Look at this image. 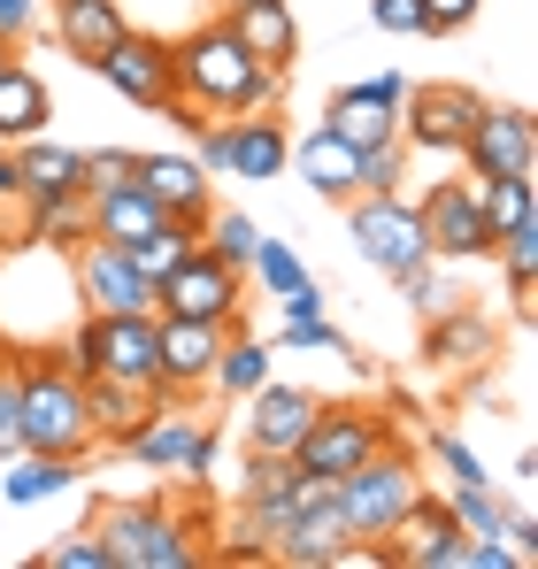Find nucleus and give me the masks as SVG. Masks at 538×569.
<instances>
[{
	"label": "nucleus",
	"mask_w": 538,
	"mask_h": 569,
	"mask_svg": "<svg viewBox=\"0 0 538 569\" xmlns=\"http://www.w3.org/2000/svg\"><path fill=\"white\" fill-rule=\"evenodd\" d=\"M8 455H23V439H16V362L0 355V462Z\"/></svg>",
	"instance_id": "obj_43"
},
{
	"label": "nucleus",
	"mask_w": 538,
	"mask_h": 569,
	"mask_svg": "<svg viewBox=\"0 0 538 569\" xmlns=\"http://www.w3.org/2000/svg\"><path fill=\"white\" fill-rule=\"evenodd\" d=\"M408 178V147L385 139V147H361V192H400Z\"/></svg>",
	"instance_id": "obj_36"
},
{
	"label": "nucleus",
	"mask_w": 538,
	"mask_h": 569,
	"mask_svg": "<svg viewBox=\"0 0 538 569\" xmlns=\"http://www.w3.org/2000/svg\"><path fill=\"white\" fill-rule=\"evenodd\" d=\"M477 108H485L477 86H447V78L439 86H408V100H400V147L408 154H461Z\"/></svg>",
	"instance_id": "obj_11"
},
{
	"label": "nucleus",
	"mask_w": 538,
	"mask_h": 569,
	"mask_svg": "<svg viewBox=\"0 0 538 569\" xmlns=\"http://www.w3.org/2000/svg\"><path fill=\"white\" fill-rule=\"evenodd\" d=\"M369 23L392 39H424V0H369Z\"/></svg>",
	"instance_id": "obj_41"
},
{
	"label": "nucleus",
	"mask_w": 538,
	"mask_h": 569,
	"mask_svg": "<svg viewBox=\"0 0 538 569\" xmlns=\"http://www.w3.org/2000/svg\"><path fill=\"white\" fill-rule=\"evenodd\" d=\"M292 162V131L277 108H255V116H223V178H285Z\"/></svg>",
	"instance_id": "obj_18"
},
{
	"label": "nucleus",
	"mask_w": 538,
	"mask_h": 569,
	"mask_svg": "<svg viewBox=\"0 0 538 569\" xmlns=\"http://www.w3.org/2000/svg\"><path fill=\"white\" fill-rule=\"evenodd\" d=\"M231 331L192 323V316H155V400H192L208 392V370L223 355Z\"/></svg>",
	"instance_id": "obj_12"
},
{
	"label": "nucleus",
	"mask_w": 538,
	"mask_h": 569,
	"mask_svg": "<svg viewBox=\"0 0 538 569\" xmlns=\"http://www.w3.org/2000/svg\"><path fill=\"white\" fill-rule=\"evenodd\" d=\"M223 23L239 31V47H247L262 70H285V78H292V62H300V16H292V0H247V8H231Z\"/></svg>",
	"instance_id": "obj_19"
},
{
	"label": "nucleus",
	"mask_w": 538,
	"mask_h": 569,
	"mask_svg": "<svg viewBox=\"0 0 538 569\" xmlns=\"http://www.w3.org/2000/svg\"><path fill=\"white\" fill-rule=\"evenodd\" d=\"M92 531L108 547V569H192L200 562V539H192L185 516H170V500H123Z\"/></svg>",
	"instance_id": "obj_4"
},
{
	"label": "nucleus",
	"mask_w": 538,
	"mask_h": 569,
	"mask_svg": "<svg viewBox=\"0 0 538 569\" xmlns=\"http://www.w3.org/2000/svg\"><path fill=\"white\" fill-rule=\"evenodd\" d=\"M392 284H400V300H408L416 316H439V308H454V300H447V278H439L431 262H416V270H400Z\"/></svg>",
	"instance_id": "obj_39"
},
{
	"label": "nucleus",
	"mask_w": 538,
	"mask_h": 569,
	"mask_svg": "<svg viewBox=\"0 0 538 569\" xmlns=\"http://www.w3.org/2000/svg\"><path fill=\"white\" fill-rule=\"evenodd\" d=\"M39 31V0H0V39H31Z\"/></svg>",
	"instance_id": "obj_45"
},
{
	"label": "nucleus",
	"mask_w": 538,
	"mask_h": 569,
	"mask_svg": "<svg viewBox=\"0 0 538 569\" xmlns=\"http://www.w3.org/2000/svg\"><path fill=\"white\" fill-rule=\"evenodd\" d=\"M255 239H262V223H255V216H239V208H208V223H200V247H208L216 262H231L239 278H247Z\"/></svg>",
	"instance_id": "obj_34"
},
{
	"label": "nucleus",
	"mask_w": 538,
	"mask_h": 569,
	"mask_svg": "<svg viewBox=\"0 0 538 569\" xmlns=\"http://www.w3.org/2000/svg\"><path fill=\"white\" fill-rule=\"evenodd\" d=\"M0 500L8 508H31V500H54V492H70L78 477H86V462H70V455H8L0 462Z\"/></svg>",
	"instance_id": "obj_27"
},
{
	"label": "nucleus",
	"mask_w": 538,
	"mask_h": 569,
	"mask_svg": "<svg viewBox=\"0 0 538 569\" xmlns=\"http://www.w3.org/2000/svg\"><path fill=\"white\" fill-rule=\"evenodd\" d=\"M92 200V239H116V247H139L155 223H162V208L147 200L139 186H116V192H86Z\"/></svg>",
	"instance_id": "obj_28"
},
{
	"label": "nucleus",
	"mask_w": 538,
	"mask_h": 569,
	"mask_svg": "<svg viewBox=\"0 0 538 569\" xmlns=\"http://www.w3.org/2000/svg\"><path fill=\"white\" fill-rule=\"evenodd\" d=\"M262 378H269V339L231 331V339H223V355H216V370H208V392H216V400H247Z\"/></svg>",
	"instance_id": "obj_30"
},
{
	"label": "nucleus",
	"mask_w": 538,
	"mask_h": 569,
	"mask_svg": "<svg viewBox=\"0 0 538 569\" xmlns=\"http://www.w3.org/2000/svg\"><path fill=\"white\" fill-rule=\"evenodd\" d=\"M162 400L155 392H139V385H116V378H86V416H92V439L100 447H116L123 455V439L155 416Z\"/></svg>",
	"instance_id": "obj_25"
},
{
	"label": "nucleus",
	"mask_w": 538,
	"mask_h": 569,
	"mask_svg": "<svg viewBox=\"0 0 538 569\" xmlns=\"http://www.w3.org/2000/svg\"><path fill=\"white\" fill-rule=\"evenodd\" d=\"M424 239H431V262H485L492 254V231L477 216V186L469 178H439L424 192Z\"/></svg>",
	"instance_id": "obj_14"
},
{
	"label": "nucleus",
	"mask_w": 538,
	"mask_h": 569,
	"mask_svg": "<svg viewBox=\"0 0 538 569\" xmlns=\"http://www.w3.org/2000/svg\"><path fill=\"white\" fill-rule=\"evenodd\" d=\"M269 355H347V331L316 308V316H285L277 323V339H269Z\"/></svg>",
	"instance_id": "obj_35"
},
{
	"label": "nucleus",
	"mask_w": 538,
	"mask_h": 569,
	"mask_svg": "<svg viewBox=\"0 0 538 569\" xmlns=\"http://www.w3.org/2000/svg\"><path fill=\"white\" fill-rule=\"evenodd\" d=\"M170 47H178V100L200 108V116H255V108H277L285 100V70H262L223 16L192 23Z\"/></svg>",
	"instance_id": "obj_1"
},
{
	"label": "nucleus",
	"mask_w": 538,
	"mask_h": 569,
	"mask_svg": "<svg viewBox=\"0 0 538 569\" xmlns=\"http://www.w3.org/2000/svg\"><path fill=\"white\" fill-rule=\"evenodd\" d=\"M0 200H23V186H16V147H0Z\"/></svg>",
	"instance_id": "obj_47"
},
{
	"label": "nucleus",
	"mask_w": 538,
	"mask_h": 569,
	"mask_svg": "<svg viewBox=\"0 0 538 569\" xmlns=\"http://www.w3.org/2000/svg\"><path fill=\"white\" fill-rule=\"evenodd\" d=\"M477 16H485V0H424V39L461 31V23H477Z\"/></svg>",
	"instance_id": "obj_42"
},
{
	"label": "nucleus",
	"mask_w": 538,
	"mask_h": 569,
	"mask_svg": "<svg viewBox=\"0 0 538 569\" xmlns=\"http://www.w3.org/2000/svg\"><path fill=\"white\" fill-rule=\"evenodd\" d=\"M347 231H355V254L369 270H385V278L431 262V239H424V216H416L408 192H355L347 200Z\"/></svg>",
	"instance_id": "obj_5"
},
{
	"label": "nucleus",
	"mask_w": 538,
	"mask_h": 569,
	"mask_svg": "<svg viewBox=\"0 0 538 569\" xmlns=\"http://www.w3.org/2000/svg\"><path fill=\"white\" fill-rule=\"evenodd\" d=\"M123 455L147 462V470H162V477H208L216 470V423L185 416V400H162V408L123 439Z\"/></svg>",
	"instance_id": "obj_10"
},
{
	"label": "nucleus",
	"mask_w": 538,
	"mask_h": 569,
	"mask_svg": "<svg viewBox=\"0 0 538 569\" xmlns=\"http://www.w3.org/2000/svg\"><path fill=\"white\" fill-rule=\"evenodd\" d=\"M347 547H355V531H347L339 500L323 492V500H308V508L269 539V562H285V569H339V562H347Z\"/></svg>",
	"instance_id": "obj_17"
},
{
	"label": "nucleus",
	"mask_w": 538,
	"mask_h": 569,
	"mask_svg": "<svg viewBox=\"0 0 538 569\" xmlns=\"http://www.w3.org/2000/svg\"><path fill=\"white\" fill-rule=\"evenodd\" d=\"M285 170H300V186H308V192H323L331 208H347V200L361 192V147L331 139V131H308V139L292 147Z\"/></svg>",
	"instance_id": "obj_21"
},
{
	"label": "nucleus",
	"mask_w": 538,
	"mask_h": 569,
	"mask_svg": "<svg viewBox=\"0 0 538 569\" xmlns=\"http://www.w3.org/2000/svg\"><path fill=\"white\" fill-rule=\"evenodd\" d=\"M431 331H424V355H431V370H485L492 355H500V331L477 316V308H439V316H424Z\"/></svg>",
	"instance_id": "obj_20"
},
{
	"label": "nucleus",
	"mask_w": 538,
	"mask_h": 569,
	"mask_svg": "<svg viewBox=\"0 0 538 569\" xmlns=\"http://www.w3.org/2000/svg\"><path fill=\"white\" fill-rule=\"evenodd\" d=\"M39 569H108V547H100V531H70L39 555Z\"/></svg>",
	"instance_id": "obj_38"
},
{
	"label": "nucleus",
	"mask_w": 538,
	"mask_h": 569,
	"mask_svg": "<svg viewBox=\"0 0 538 569\" xmlns=\"http://www.w3.org/2000/svg\"><path fill=\"white\" fill-rule=\"evenodd\" d=\"M100 86H116L123 108H139V116H170L178 108V47L170 39H147V31H123L116 47H100L86 62Z\"/></svg>",
	"instance_id": "obj_6"
},
{
	"label": "nucleus",
	"mask_w": 538,
	"mask_h": 569,
	"mask_svg": "<svg viewBox=\"0 0 538 569\" xmlns=\"http://www.w3.org/2000/svg\"><path fill=\"white\" fill-rule=\"evenodd\" d=\"M316 392L308 385H277L262 378L247 392V455H292L300 439H308V423H316Z\"/></svg>",
	"instance_id": "obj_16"
},
{
	"label": "nucleus",
	"mask_w": 538,
	"mask_h": 569,
	"mask_svg": "<svg viewBox=\"0 0 538 569\" xmlns=\"http://www.w3.org/2000/svg\"><path fill=\"white\" fill-rule=\"evenodd\" d=\"M400 431H392V416H377V408H316V423H308V439L292 447V462L308 477H347L355 462H369V455H385Z\"/></svg>",
	"instance_id": "obj_8"
},
{
	"label": "nucleus",
	"mask_w": 538,
	"mask_h": 569,
	"mask_svg": "<svg viewBox=\"0 0 538 569\" xmlns=\"http://www.w3.org/2000/svg\"><path fill=\"white\" fill-rule=\"evenodd\" d=\"M447 508H454V523H461L469 539H500V547H508V500L492 492V477H477V485H454Z\"/></svg>",
	"instance_id": "obj_33"
},
{
	"label": "nucleus",
	"mask_w": 538,
	"mask_h": 569,
	"mask_svg": "<svg viewBox=\"0 0 538 569\" xmlns=\"http://www.w3.org/2000/svg\"><path fill=\"white\" fill-rule=\"evenodd\" d=\"M469 178H538V116L516 100H485L461 139Z\"/></svg>",
	"instance_id": "obj_9"
},
{
	"label": "nucleus",
	"mask_w": 538,
	"mask_h": 569,
	"mask_svg": "<svg viewBox=\"0 0 538 569\" xmlns=\"http://www.w3.org/2000/svg\"><path fill=\"white\" fill-rule=\"evenodd\" d=\"M424 455H431V462H439L454 485H477V477H485L477 447H469V439H454V431H431V439H424Z\"/></svg>",
	"instance_id": "obj_37"
},
{
	"label": "nucleus",
	"mask_w": 538,
	"mask_h": 569,
	"mask_svg": "<svg viewBox=\"0 0 538 569\" xmlns=\"http://www.w3.org/2000/svg\"><path fill=\"white\" fill-rule=\"evenodd\" d=\"M78 292H86V316H155V278L116 239L78 247Z\"/></svg>",
	"instance_id": "obj_13"
},
{
	"label": "nucleus",
	"mask_w": 538,
	"mask_h": 569,
	"mask_svg": "<svg viewBox=\"0 0 538 569\" xmlns=\"http://www.w3.org/2000/svg\"><path fill=\"white\" fill-rule=\"evenodd\" d=\"M492 262L508 270V308L531 316V292H538V223H516L492 239Z\"/></svg>",
	"instance_id": "obj_32"
},
{
	"label": "nucleus",
	"mask_w": 538,
	"mask_h": 569,
	"mask_svg": "<svg viewBox=\"0 0 538 569\" xmlns=\"http://www.w3.org/2000/svg\"><path fill=\"white\" fill-rule=\"evenodd\" d=\"M16 439H23V455H70V462H86L100 447L86 416V378H70L62 355L16 362Z\"/></svg>",
	"instance_id": "obj_2"
},
{
	"label": "nucleus",
	"mask_w": 538,
	"mask_h": 569,
	"mask_svg": "<svg viewBox=\"0 0 538 569\" xmlns=\"http://www.w3.org/2000/svg\"><path fill=\"white\" fill-rule=\"evenodd\" d=\"M508 555H516V569L538 562V523H531V508H508Z\"/></svg>",
	"instance_id": "obj_44"
},
{
	"label": "nucleus",
	"mask_w": 538,
	"mask_h": 569,
	"mask_svg": "<svg viewBox=\"0 0 538 569\" xmlns=\"http://www.w3.org/2000/svg\"><path fill=\"white\" fill-rule=\"evenodd\" d=\"M477 186V216L485 231H516V223H538V178H469Z\"/></svg>",
	"instance_id": "obj_31"
},
{
	"label": "nucleus",
	"mask_w": 538,
	"mask_h": 569,
	"mask_svg": "<svg viewBox=\"0 0 538 569\" xmlns=\"http://www.w3.org/2000/svg\"><path fill=\"white\" fill-rule=\"evenodd\" d=\"M23 231L39 239V247H86L92 239V200L86 192H54V200H23Z\"/></svg>",
	"instance_id": "obj_29"
},
{
	"label": "nucleus",
	"mask_w": 538,
	"mask_h": 569,
	"mask_svg": "<svg viewBox=\"0 0 538 569\" xmlns=\"http://www.w3.org/2000/svg\"><path fill=\"white\" fill-rule=\"evenodd\" d=\"M131 147H92L86 154V192H116V186H131Z\"/></svg>",
	"instance_id": "obj_40"
},
{
	"label": "nucleus",
	"mask_w": 538,
	"mask_h": 569,
	"mask_svg": "<svg viewBox=\"0 0 538 569\" xmlns=\"http://www.w3.org/2000/svg\"><path fill=\"white\" fill-rule=\"evenodd\" d=\"M231 8H247V0H216V16H231Z\"/></svg>",
	"instance_id": "obj_49"
},
{
	"label": "nucleus",
	"mask_w": 538,
	"mask_h": 569,
	"mask_svg": "<svg viewBox=\"0 0 538 569\" xmlns=\"http://www.w3.org/2000/svg\"><path fill=\"white\" fill-rule=\"evenodd\" d=\"M416 492H424V477H416L408 439H392L385 455H369V462H355L347 477H331V500H339V516H347L355 547H385V539H392V523H400V508H408Z\"/></svg>",
	"instance_id": "obj_3"
},
{
	"label": "nucleus",
	"mask_w": 538,
	"mask_h": 569,
	"mask_svg": "<svg viewBox=\"0 0 538 569\" xmlns=\"http://www.w3.org/2000/svg\"><path fill=\"white\" fill-rule=\"evenodd\" d=\"M155 316H192L216 331H247V278L231 262H216L208 247H192L170 278L155 284Z\"/></svg>",
	"instance_id": "obj_7"
},
{
	"label": "nucleus",
	"mask_w": 538,
	"mask_h": 569,
	"mask_svg": "<svg viewBox=\"0 0 538 569\" xmlns=\"http://www.w3.org/2000/svg\"><path fill=\"white\" fill-rule=\"evenodd\" d=\"M408 86H416V78H408V70H377V78H361V93L392 100V108H400V100H408Z\"/></svg>",
	"instance_id": "obj_46"
},
{
	"label": "nucleus",
	"mask_w": 538,
	"mask_h": 569,
	"mask_svg": "<svg viewBox=\"0 0 538 569\" xmlns=\"http://www.w3.org/2000/svg\"><path fill=\"white\" fill-rule=\"evenodd\" d=\"M323 131L347 139V147H385V139H400V108L361 93V86H339V93L323 100Z\"/></svg>",
	"instance_id": "obj_24"
},
{
	"label": "nucleus",
	"mask_w": 538,
	"mask_h": 569,
	"mask_svg": "<svg viewBox=\"0 0 538 569\" xmlns=\"http://www.w3.org/2000/svg\"><path fill=\"white\" fill-rule=\"evenodd\" d=\"M131 186L147 192L162 216H185V223H208V208H216L208 170H200L192 147H155V154H139V162H131Z\"/></svg>",
	"instance_id": "obj_15"
},
{
	"label": "nucleus",
	"mask_w": 538,
	"mask_h": 569,
	"mask_svg": "<svg viewBox=\"0 0 538 569\" xmlns=\"http://www.w3.org/2000/svg\"><path fill=\"white\" fill-rule=\"evenodd\" d=\"M16 186L23 200H54V192H86V147H62V139H23L16 147Z\"/></svg>",
	"instance_id": "obj_22"
},
{
	"label": "nucleus",
	"mask_w": 538,
	"mask_h": 569,
	"mask_svg": "<svg viewBox=\"0 0 538 569\" xmlns=\"http://www.w3.org/2000/svg\"><path fill=\"white\" fill-rule=\"evenodd\" d=\"M47 123H54L47 78H39L31 62H8V70H0V147H23V139H39Z\"/></svg>",
	"instance_id": "obj_23"
},
{
	"label": "nucleus",
	"mask_w": 538,
	"mask_h": 569,
	"mask_svg": "<svg viewBox=\"0 0 538 569\" xmlns=\"http://www.w3.org/2000/svg\"><path fill=\"white\" fill-rule=\"evenodd\" d=\"M123 31H131L123 0H54V39H62L78 62H92L100 47H116Z\"/></svg>",
	"instance_id": "obj_26"
},
{
	"label": "nucleus",
	"mask_w": 538,
	"mask_h": 569,
	"mask_svg": "<svg viewBox=\"0 0 538 569\" xmlns=\"http://www.w3.org/2000/svg\"><path fill=\"white\" fill-rule=\"evenodd\" d=\"M8 62H16V39H0V70H8Z\"/></svg>",
	"instance_id": "obj_48"
}]
</instances>
